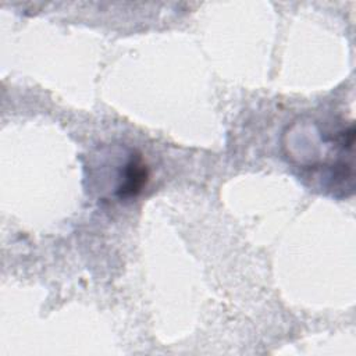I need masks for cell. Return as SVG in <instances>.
<instances>
[{"label":"cell","mask_w":356,"mask_h":356,"mask_svg":"<svg viewBox=\"0 0 356 356\" xmlns=\"http://www.w3.org/2000/svg\"><path fill=\"white\" fill-rule=\"evenodd\" d=\"M118 184L115 186V196L120 200L136 197L147 184L149 170L140 153L131 152L120 167L117 175Z\"/></svg>","instance_id":"1"}]
</instances>
